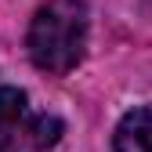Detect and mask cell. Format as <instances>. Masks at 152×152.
Returning a JSON list of instances; mask_svg holds the SVG:
<instances>
[{
	"label": "cell",
	"instance_id": "7a4b0ae2",
	"mask_svg": "<svg viewBox=\"0 0 152 152\" xmlns=\"http://www.w3.org/2000/svg\"><path fill=\"white\" fill-rule=\"evenodd\" d=\"M62 138V120L29 102L26 91L0 87V152H47Z\"/></svg>",
	"mask_w": 152,
	"mask_h": 152
},
{
	"label": "cell",
	"instance_id": "277c9868",
	"mask_svg": "<svg viewBox=\"0 0 152 152\" xmlns=\"http://www.w3.org/2000/svg\"><path fill=\"white\" fill-rule=\"evenodd\" d=\"M148 15H152V0H148Z\"/></svg>",
	"mask_w": 152,
	"mask_h": 152
},
{
	"label": "cell",
	"instance_id": "6da1fadb",
	"mask_svg": "<svg viewBox=\"0 0 152 152\" xmlns=\"http://www.w3.org/2000/svg\"><path fill=\"white\" fill-rule=\"evenodd\" d=\"M87 36H91L87 0H44L29 22L26 51L40 72L65 76L83 62Z\"/></svg>",
	"mask_w": 152,
	"mask_h": 152
},
{
	"label": "cell",
	"instance_id": "3957f363",
	"mask_svg": "<svg viewBox=\"0 0 152 152\" xmlns=\"http://www.w3.org/2000/svg\"><path fill=\"white\" fill-rule=\"evenodd\" d=\"M112 152H152V105L130 109L112 130Z\"/></svg>",
	"mask_w": 152,
	"mask_h": 152
}]
</instances>
